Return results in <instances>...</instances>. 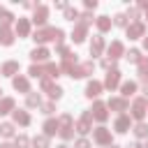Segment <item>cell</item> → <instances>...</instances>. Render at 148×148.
<instances>
[{
  "label": "cell",
  "instance_id": "cell-49",
  "mask_svg": "<svg viewBox=\"0 0 148 148\" xmlns=\"http://www.w3.org/2000/svg\"><path fill=\"white\" fill-rule=\"evenodd\" d=\"M56 7H58V9H67V2H65V0H58Z\"/></svg>",
  "mask_w": 148,
  "mask_h": 148
},
{
  "label": "cell",
  "instance_id": "cell-57",
  "mask_svg": "<svg viewBox=\"0 0 148 148\" xmlns=\"http://www.w3.org/2000/svg\"><path fill=\"white\" fill-rule=\"evenodd\" d=\"M0 95H2V90H0ZM0 99H2V97H0Z\"/></svg>",
  "mask_w": 148,
  "mask_h": 148
},
{
  "label": "cell",
  "instance_id": "cell-36",
  "mask_svg": "<svg viewBox=\"0 0 148 148\" xmlns=\"http://www.w3.org/2000/svg\"><path fill=\"white\" fill-rule=\"evenodd\" d=\"M28 74H30L32 79H44V67H39V65H32V67L28 69Z\"/></svg>",
  "mask_w": 148,
  "mask_h": 148
},
{
  "label": "cell",
  "instance_id": "cell-2",
  "mask_svg": "<svg viewBox=\"0 0 148 148\" xmlns=\"http://www.w3.org/2000/svg\"><path fill=\"white\" fill-rule=\"evenodd\" d=\"M146 111H148V99H143V97H136V99L132 102V118L141 120V118L146 116Z\"/></svg>",
  "mask_w": 148,
  "mask_h": 148
},
{
  "label": "cell",
  "instance_id": "cell-17",
  "mask_svg": "<svg viewBox=\"0 0 148 148\" xmlns=\"http://www.w3.org/2000/svg\"><path fill=\"white\" fill-rule=\"evenodd\" d=\"M0 74H5V76H12V79H14V76L18 74V62H16V60H7V62L2 65V69H0Z\"/></svg>",
  "mask_w": 148,
  "mask_h": 148
},
{
  "label": "cell",
  "instance_id": "cell-23",
  "mask_svg": "<svg viewBox=\"0 0 148 148\" xmlns=\"http://www.w3.org/2000/svg\"><path fill=\"white\" fill-rule=\"evenodd\" d=\"M32 39H35L37 44H44V42H49V39H51V28H39V30L32 35Z\"/></svg>",
  "mask_w": 148,
  "mask_h": 148
},
{
  "label": "cell",
  "instance_id": "cell-35",
  "mask_svg": "<svg viewBox=\"0 0 148 148\" xmlns=\"http://www.w3.org/2000/svg\"><path fill=\"white\" fill-rule=\"evenodd\" d=\"M30 146V139L25 136V134H18L16 139H14V148H28Z\"/></svg>",
  "mask_w": 148,
  "mask_h": 148
},
{
  "label": "cell",
  "instance_id": "cell-44",
  "mask_svg": "<svg viewBox=\"0 0 148 148\" xmlns=\"http://www.w3.org/2000/svg\"><path fill=\"white\" fill-rule=\"evenodd\" d=\"M74 148H90V141H88V139H79V141L74 143Z\"/></svg>",
  "mask_w": 148,
  "mask_h": 148
},
{
  "label": "cell",
  "instance_id": "cell-24",
  "mask_svg": "<svg viewBox=\"0 0 148 148\" xmlns=\"http://www.w3.org/2000/svg\"><path fill=\"white\" fill-rule=\"evenodd\" d=\"M14 97H2L0 99V116H5V113H12L14 111Z\"/></svg>",
  "mask_w": 148,
  "mask_h": 148
},
{
  "label": "cell",
  "instance_id": "cell-47",
  "mask_svg": "<svg viewBox=\"0 0 148 148\" xmlns=\"http://www.w3.org/2000/svg\"><path fill=\"white\" fill-rule=\"evenodd\" d=\"M139 7L146 12V18H148V0H141V2H139Z\"/></svg>",
  "mask_w": 148,
  "mask_h": 148
},
{
  "label": "cell",
  "instance_id": "cell-26",
  "mask_svg": "<svg viewBox=\"0 0 148 148\" xmlns=\"http://www.w3.org/2000/svg\"><path fill=\"white\" fill-rule=\"evenodd\" d=\"M139 79H141L143 83H148V58H146V56L139 60Z\"/></svg>",
  "mask_w": 148,
  "mask_h": 148
},
{
  "label": "cell",
  "instance_id": "cell-50",
  "mask_svg": "<svg viewBox=\"0 0 148 148\" xmlns=\"http://www.w3.org/2000/svg\"><path fill=\"white\" fill-rule=\"evenodd\" d=\"M143 99H148V83H143Z\"/></svg>",
  "mask_w": 148,
  "mask_h": 148
},
{
  "label": "cell",
  "instance_id": "cell-25",
  "mask_svg": "<svg viewBox=\"0 0 148 148\" xmlns=\"http://www.w3.org/2000/svg\"><path fill=\"white\" fill-rule=\"evenodd\" d=\"M120 92H123V99H127L130 95L136 92V83H134V81H125V83L120 86Z\"/></svg>",
  "mask_w": 148,
  "mask_h": 148
},
{
  "label": "cell",
  "instance_id": "cell-40",
  "mask_svg": "<svg viewBox=\"0 0 148 148\" xmlns=\"http://www.w3.org/2000/svg\"><path fill=\"white\" fill-rule=\"evenodd\" d=\"M39 109H42V113H46V116H51V113L56 111V104H53V102H44V104H42Z\"/></svg>",
  "mask_w": 148,
  "mask_h": 148
},
{
  "label": "cell",
  "instance_id": "cell-29",
  "mask_svg": "<svg viewBox=\"0 0 148 148\" xmlns=\"http://www.w3.org/2000/svg\"><path fill=\"white\" fill-rule=\"evenodd\" d=\"M0 134H2L5 139L14 136V134H16V132H14V123H2V125H0Z\"/></svg>",
  "mask_w": 148,
  "mask_h": 148
},
{
  "label": "cell",
  "instance_id": "cell-45",
  "mask_svg": "<svg viewBox=\"0 0 148 148\" xmlns=\"http://www.w3.org/2000/svg\"><path fill=\"white\" fill-rule=\"evenodd\" d=\"M125 16H127V18H139V9H134V7H130Z\"/></svg>",
  "mask_w": 148,
  "mask_h": 148
},
{
  "label": "cell",
  "instance_id": "cell-6",
  "mask_svg": "<svg viewBox=\"0 0 148 148\" xmlns=\"http://www.w3.org/2000/svg\"><path fill=\"white\" fill-rule=\"evenodd\" d=\"M143 32H146V25L141 21H134V23L127 25V37L130 39H139V37H143Z\"/></svg>",
  "mask_w": 148,
  "mask_h": 148
},
{
  "label": "cell",
  "instance_id": "cell-30",
  "mask_svg": "<svg viewBox=\"0 0 148 148\" xmlns=\"http://www.w3.org/2000/svg\"><path fill=\"white\" fill-rule=\"evenodd\" d=\"M12 21H14V14L7 12L5 7H0V25H9Z\"/></svg>",
  "mask_w": 148,
  "mask_h": 148
},
{
  "label": "cell",
  "instance_id": "cell-11",
  "mask_svg": "<svg viewBox=\"0 0 148 148\" xmlns=\"http://www.w3.org/2000/svg\"><path fill=\"white\" fill-rule=\"evenodd\" d=\"M120 56H125V46H123V42L116 39V42L109 44V58H111V60H118Z\"/></svg>",
  "mask_w": 148,
  "mask_h": 148
},
{
  "label": "cell",
  "instance_id": "cell-53",
  "mask_svg": "<svg viewBox=\"0 0 148 148\" xmlns=\"http://www.w3.org/2000/svg\"><path fill=\"white\" fill-rule=\"evenodd\" d=\"M143 49L148 51V37H143Z\"/></svg>",
  "mask_w": 148,
  "mask_h": 148
},
{
  "label": "cell",
  "instance_id": "cell-12",
  "mask_svg": "<svg viewBox=\"0 0 148 148\" xmlns=\"http://www.w3.org/2000/svg\"><path fill=\"white\" fill-rule=\"evenodd\" d=\"M12 86H14V90H18V92H30V81L25 79V76H14L12 79Z\"/></svg>",
  "mask_w": 148,
  "mask_h": 148
},
{
  "label": "cell",
  "instance_id": "cell-16",
  "mask_svg": "<svg viewBox=\"0 0 148 148\" xmlns=\"http://www.w3.org/2000/svg\"><path fill=\"white\" fill-rule=\"evenodd\" d=\"M102 51H104V37L102 35H95L92 42H90V53L92 56H102Z\"/></svg>",
  "mask_w": 148,
  "mask_h": 148
},
{
  "label": "cell",
  "instance_id": "cell-48",
  "mask_svg": "<svg viewBox=\"0 0 148 148\" xmlns=\"http://www.w3.org/2000/svg\"><path fill=\"white\" fill-rule=\"evenodd\" d=\"M86 7H88V9H95V7H97V0H86Z\"/></svg>",
  "mask_w": 148,
  "mask_h": 148
},
{
  "label": "cell",
  "instance_id": "cell-41",
  "mask_svg": "<svg viewBox=\"0 0 148 148\" xmlns=\"http://www.w3.org/2000/svg\"><path fill=\"white\" fill-rule=\"evenodd\" d=\"M92 69H95V65H92V60H88V62H83V65H81V72H83V76H88V74H92Z\"/></svg>",
  "mask_w": 148,
  "mask_h": 148
},
{
  "label": "cell",
  "instance_id": "cell-46",
  "mask_svg": "<svg viewBox=\"0 0 148 148\" xmlns=\"http://www.w3.org/2000/svg\"><path fill=\"white\" fill-rule=\"evenodd\" d=\"M58 53H60L62 58H67V56H72V53H69V49H67L65 44H60V46H58Z\"/></svg>",
  "mask_w": 148,
  "mask_h": 148
},
{
  "label": "cell",
  "instance_id": "cell-31",
  "mask_svg": "<svg viewBox=\"0 0 148 148\" xmlns=\"http://www.w3.org/2000/svg\"><path fill=\"white\" fill-rule=\"evenodd\" d=\"M125 58H127L130 62H136V65H139V60H141L143 56H141V51H139V49H130V51L125 53Z\"/></svg>",
  "mask_w": 148,
  "mask_h": 148
},
{
  "label": "cell",
  "instance_id": "cell-52",
  "mask_svg": "<svg viewBox=\"0 0 148 148\" xmlns=\"http://www.w3.org/2000/svg\"><path fill=\"white\" fill-rule=\"evenodd\" d=\"M0 148H14L12 143H0Z\"/></svg>",
  "mask_w": 148,
  "mask_h": 148
},
{
  "label": "cell",
  "instance_id": "cell-55",
  "mask_svg": "<svg viewBox=\"0 0 148 148\" xmlns=\"http://www.w3.org/2000/svg\"><path fill=\"white\" fill-rule=\"evenodd\" d=\"M109 148H118V146H113V143H111V146H109Z\"/></svg>",
  "mask_w": 148,
  "mask_h": 148
},
{
  "label": "cell",
  "instance_id": "cell-20",
  "mask_svg": "<svg viewBox=\"0 0 148 148\" xmlns=\"http://www.w3.org/2000/svg\"><path fill=\"white\" fill-rule=\"evenodd\" d=\"M44 76H46V79H58V76H60V65L46 62V65H44Z\"/></svg>",
  "mask_w": 148,
  "mask_h": 148
},
{
  "label": "cell",
  "instance_id": "cell-27",
  "mask_svg": "<svg viewBox=\"0 0 148 148\" xmlns=\"http://www.w3.org/2000/svg\"><path fill=\"white\" fill-rule=\"evenodd\" d=\"M25 104H28L30 109H37V106H42V97H39V92H28V97H25Z\"/></svg>",
  "mask_w": 148,
  "mask_h": 148
},
{
  "label": "cell",
  "instance_id": "cell-34",
  "mask_svg": "<svg viewBox=\"0 0 148 148\" xmlns=\"http://www.w3.org/2000/svg\"><path fill=\"white\" fill-rule=\"evenodd\" d=\"M134 134H136L139 139H148V125H146V123H139V125L134 127Z\"/></svg>",
  "mask_w": 148,
  "mask_h": 148
},
{
  "label": "cell",
  "instance_id": "cell-43",
  "mask_svg": "<svg viewBox=\"0 0 148 148\" xmlns=\"http://www.w3.org/2000/svg\"><path fill=\"white\" fill-rule=\"evenodd\" d=\"M39 86H42V90H46V92H49V90H51V86H53V81H51V79H46V76H44V79H42V83H39Z\"/></svg>",
  "mask_w": 148,
  "mask_h": 148
},
{
  "label": "cell",
  "instance_id": "cell-3",
  "mask_svg": "<svg viewBox=\"0 0 148 148\" xmlns=\"http://www.w3.org/2000/svg\"><path fill=\"white\" fill-rule=\"evenodd\" d=\"M46 18H49V7L46 5H37L35 7V14H32V23L35 25H46Z\"/></svg>",
  "mask_w": 148,
  "mask_h": 148
},
{
  "label": "cell",
  "instance_id": "cell-18",
  "mask_svg": "<svg viewBox=\"0 0 148 148\" xmlns=\"http://www.w3.org/2000/svg\"><path fill=\"white\" fill-rule=\"evenodd\" d=\"M12 116H14V123H18V125H30V113L28 111H23V109H14L12 111Z\"/></svg>",
  "mask_w": 148,
  "mask_h": 148
},
{
  "label": "cell",
  "instance_id": "cell-14",
  "mask_svg": "<svg viewBox=\"0 0 148 148\" xmlns=\"http://www.w3.org/2000/svg\"><path fill=\"white\" fill-rule=\"evenodd\" d=\"M0 44H5V46L14 44V30L9 25H0Z\"/></svg>",
  "mask_w": 148,
  "mask_h": 148
},
{
  "label": "cell",
  "instance_id": "cell-9",
  "mask_svg": "<svg viewBox=\"0 0 148 148\" xmlns=\"http://www.w3.org/2000/svg\"><path fill=\"white\" fill-rule=\"evenodd\" d=\"M49 49H44V46H37V49H32L30 51V58H32V62L37 65V62H46L49 60Z\"/></svg>",
  "mask_w": 148,
  "mask_h": 148
},
{
  "label": "cell",
  "instance_id": "cell-51",
  "mask_svg": "<svg viewBox=\"0 0 148 148\" xmlns=\"http://www.w3.org/2000/svg\"><path fill=\"white\" fill-rule=\"evenodd\" d=\"M127 148H143V146H141V143H136V141H134V143H130V146H127Z\"/></svg>",
  "mask_w": 148,
  "mask_h": 148
},
{
  "label": "cell",
  "instance_id": "cell-39",
  "mask_svg": "<svg viewBox=\"0 0 148 148\" xmlns=\"http://www.w3.org/2000/svg\"><path fill=\"white\" fill-rule=\"evenodd\" d=\"M113 23L120 25V28H127V16H125V14H116V16H113Z\"/></svg>",
  "mask_w": 148,
  "mask_h": 148
},
{
  "label": "cell",
  "instance_id": "cell-28",
  "mask_svg": "<svg viewBox=\"0 0 148 148\" xmlns=\"http://www.w3.org/2000/svg\"><path fill=\"white\" fill-rule=\"evenodd\" d=\"M97 30L99 32H106V30H111V18L109 16H97Z\"/></svg>",
  "mask_w": 148,
  "mask_h": 148
},
{
  "label": "cell",
  "instance_id": "cell-54",
  "mask_svg": "<svg viewBox=\"0 0 148 148\" xmlns=\"http://www.w3.org/2000/svg\"><path fill=\"white\" fill-rule=\"evenodd\" d=\"M58 148H69V146H65V143H62V146H58Z\"/></svg>",
  "mask_w": 148,
  "mask_h": 148
},
{
  "label": "cell",
  "instance_id": "cell-8",
  "mask_svg": "<svg viewBox=\"0 0 148 148\" xmlns=\"http://www.w3.org/2000/svg\"><path fill=\"white\" fill-rule=\"evenodd\" d=\"M95 141H97L99 146H111V130L97 127V130H95Z\"/></svg>",
  "mask_w": 148,
  "mask_h": 148
},
{
  "label": "cell",
  "instance_id": "cell-1",
  "mask_svg": "<svg viewBox=\"0 0 148 148\" xmlns=\"http://www.w3.org/2000/svg\"><path fill=\"white\" fill-rule=\"evenodd\" d=\"M58 134H60L65 141L74 136V123H72V116H69V113H62V116L58 118Z\"/></svg>",
  "mask_w": 148,
  "mask_h": 148
},
{
  "label": "cell",
  "instance_id": "cell-32",
  "mask_svg": "<svg viewBox=\"0 0 148 148\" xmlns=\"http://www.w3.org/2000/svg\"><path fill=\"white\" fill-rule=\"evenodd\" d=\"M32 146H35V148H49V136L37 134V136L32 139Z\"/></svg>",
  "mask_w": 148,
  "mask_h": 148
},
{
  "label": "cell",
  "instance_id": "cell-33",
  "mask_svg": "<svg viewBox=\"0 0 148 148\" xmlns=\"http://www.w3.org/2000/svg\"><path fill=\"white\" fill-rule=\"evenodd\" d=\"M62 37H65V32L60 30V28H51V42H56L58 46L62 44Z\"/></svg>",
  "mask_w": 148,
  "mask_h": 148
},
{
  "label": "cell",
  "instance_id": "cell-21",
  "mask_svg": "<svg viewBox=\"0 0 148 148\" xmlns=\"http://www.w3.org/2000/svg\"><path fill=\"white\" fill-rule=\"evenodd\" d=\"M106 109L125 111V109H127V99H123V97H111V99H109V104H106Z\"/></svg>",
  "mask_w": 148,
  "mask_h": 148
},
{
  "label": "cell",
  "instance_id": "cell-19",
  "mask_svg": "<svg viewBox=\"0 0 148 148\" xmlns=\"http://www.w3.org/2000/svg\"><path fill=\"white\" fill-rule=\"evenodd\" d=\"M102 88H104V86H102L99 81H95V79L88 81V86H86V97H97V95L102 92Z\"/></svg>",
  "mask_w": 148,
  "mask_h": 148
},
{
  "label": "cell",
  "instance_id": "cell-15",
  "mask_svg": "<svg viewBox=\"0 0 148 148\" xmlns=\"http://www.w3.org/2000/svg\"><path fill=\"white\" fill-rule=\"evenodd\" d=\"M16 35L18 37L30 35V18H16Z\"/></svg>",
  "mask_w": 148,
  "mask_h": 148
},
{
  "label": "cell",
  "instance_id": "cell-22",
  "mask_svg": "<svg viewBox=\"0 0 148 148\" xmlns=\"http://www.w3.org/2000/svg\"><path fill=\"white\" fill-rule=\"evenodd\" d=\"M42 130H44V136H53V134H58V120H56V118H49V120L42 125Z\"/></svg>",
  "mask_w": 148,
  "mask_h": 148
},
{
  "label": "cell",
  "instance_id": "cell-5",
  "mask_svg": "<svg viewBox=\"0 0 148 148\" xmlns=\"http://www.w3.org/2000/svg\"><path fill=\"white\" fill-rule=\"evenodd\" d=\"M118 83H120V72H118V69H109V72H106V79H104L102 86L109 88V90H116Z\"/></svg>",
  "mask_w": 148,
  "mask_h": 148
},
{
  "label": "cell",
  "instance_id": "cell-56",
  "mask_svg": "<svg viewBox=\"0 0 148 148\" xmlns=\"http://www.w3.org/2000/svg\"><path fill=\"white\" fill-rule=\"evenodd\" d=\"M143 148H148V139H146V146H143Z\"/></svg>",
  "mask_w": 148,
  "mask_h": 148
},
{
  "label": "cell",
  "instance_id": "cell-4",
  "mask_svg": "<svg viewBox=\"0 0 148 148\" xmlns=\"http://www.w3.org/2000/svg\"><path fill=\"white\" fill-rule=\"evenodd\" d=\"M90 116H92L95 120H99V123H104V120L109 118V111H106V104H104V102H95V104H92V109H90Z\"/></svg>",
  "mask_w": 148,
  "mask_h": 148
},
{
  "label": "cell",
  "instance_id": "cell-13",
  "mask_svg": "<svg viewBox=\"0 0 148 148\" xmlns=\"http://www.w3.org/2000/svg\"><path fill=\"white\" fill-rule=\"evenodd\" d=\"M113 130H116L118 134H125V132L130 130V116H125V113H120V116L116 118V123H113Z\"/></svg>",
  "mask_w": 148,
  "mask_h": 148
},
{
  "label": "cell",
  "instance_id": "cell-7",
  "mask_svg": "<svg viewBox=\"0 0 148 148\" xmlns=\"http://www.w3.org/2000/svg\"><path fill=\"white\" fill-rule=\"evenodd\" d=\"M90 120H92V116H90V111H83L81 113V120L76 123V132L79 134H88L92 127H90Z\"/></svg>",
  "mask_w": 148,
  "mask_h": 148
},
{
  "label": "cell",
  "instance_id": "cell-37",
  "mask_svg": "<svg viewBox=\"0 0 148 148\" xmlns=\"http://www.w3.org/2000/svg\"><path fill=\"white\" fill-rule=\"evenodd\" d=\"M49 97H51V99H60V97H62V88L53 83V86H51V90H49Z\"/></svg>",
  "mask_w": 148,
  "mask_h": 148
},
{
  "label": "cell",
  "instance_id": "cell-38",
  "mask_svg": "<svg viewBox=\"0 0 148 148\" xmlns=\"http://www.w3.org/2000/svg\"><path fill=\"white\" fill-rule=\"evenodd\" d=\"M65 18H67V21H76V18H79V9L67 7V9H65Z\"/></svg>",
  "mask_w": 148,
  "mask_h": 148
},
{
  "label": "cell",
  "instance_id": "cell-42",
  "mask_svg": "<svg viewBox=\"0 0 148 148\" xmlns=\"http://www.w3.org/2000/svg\"><path fill=\"white\" fill-rule=\"evenodd\" d=\"M102 67L109 72V69H116V60H111V58H104L102 60Z\"/></svg>",
  "mask_w": 148,
  "mask_h": 148
},
{
  "label": "cell",
  "instance_id": "cell-10",
  "mask_svg": "<svg viewBox=\"0 0 148 148\" xmlns=\"http://www.w3.org/2000/svg\"><path fill=\"white\" fill-rule=\"evenodd\" d=\"M86 35H88V25H83L81 21L74 25V30H72V39L76 42V44H81L83 39H86Z\"/></svg>",
  "mask_w": 148,
  "mask_h": 148
}]
</instances>
